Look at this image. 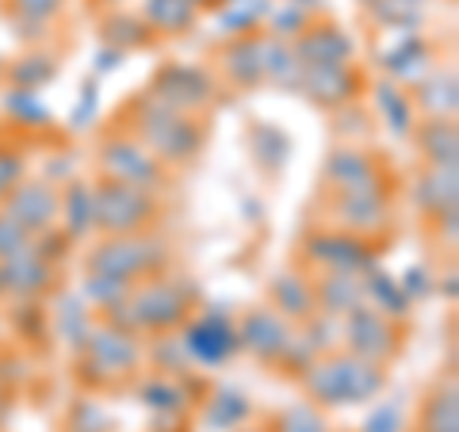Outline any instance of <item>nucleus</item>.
I'll return each mask as SVG.
<instances>
[{
  "label": "nucleus",
  "mask_w": 459,
  "mask_h": 432,
  "mask_svg": "<svg viewBox=\"0 0 459 432\" xmlns=\"http://www.w3.org/2000/svg\"><path fill=\"white\" fill-rule=\"evenodd\" d=\"M92 219L111 234H134L153 219V203L142 188L111 180L92 195Z\"/></svg>",
  "instance_id": "obj_1"
},
{
  "label": "nucleus",
  "mask_w": 459,
  "mask_h": 432,
  "mask_svg": "<svg viewBox=\"0 0 459 432\" xmlns=\"http://www.w3.org/2000/svg\"><path fill=\"white\" fill-rule=\"evenodd\" d=\"M104 168L111 180L119 184H131V188H157V180H161V165H157V157L142 146L134 138H123V142H111L104 150Z\"/></svg>",
  "instance_id": "obj_4"
},
{
  "label": "nucleus",
  "mask_w": 459,
  "mask_h": 432,
  "mask_svg": "<svg viewBox=\"0 0 459 432\" xmlns=\"http://www.w3.org/2000/svg\"><path fill=\"white\" fill-rule=\"evenodd\" d=\"M142 16H146V23L157 27V31L177 35V31H184V27L195 23L199 4H195V0H146Z\"/></svg>",
  "instance_id": "obj_9"
},
{
  "label": "nucleus",
  "mask_w": 459,
  "mask_h": 432,
  "mask_svg": "<svg viewBox=\"0 0 459 432\" xmlns=\"http://www.w3.org/2000/svg\"><path fill=\"white\" fill-rule=\"evenodd\" d=\"M246 341L253 344V349H261V352H280V349H287V329H283V322L280 318H272L268 310H261V314H253V318L246 322Z\"/></svg>",
  "instance_id": "obj_13"
},
{
  "label": "nucleus",
  "mask_w": 459,
  "mask_h": 432,
  "mask_svg": "<svg viewBox=\"0 0 459 432\" xmlns=\"http://www.w3.org/2000/svg\"><path fill=\"white\" fill-rule=\"evenodd\" d=\"M276 302H280L283 314H291V318H307V314L314 310V287L291 276V283L287 280L276 283Z\"/></svg>",
  "instance_id": "obj_14"
},
{
  "label": "nucleus",
  "mask_w": 459,
  "mask_h": 432,
  "mask_svg": "<svg viewBox=\"0 0 459 432\" xmlns=\"http://www.w3.org/2000/svg\"><path fill=\"white\" fill-rule=\"evenodd\" d=\"M349 344L356 349L360 359H371V364H379L394 352V341H391V325H386L379 314L371 310H356L349 318Z\"/></svg>",
  "instance_id": "obj_7"
},
{
  "label": "nucleus",
  "mask_w": 459,
  "mask_h": 432,
  "mask_svg": "<svg viewBox=\"0 0 459 432\" xmlns=\"http://www.w3.org/2000/svg\"><path fill=\"white\" fill-rule=\"evenodd\" d=\"M402 4H421V0H402Z\"/></svg>",
  "instance_id": "obj_16"
},
{
  "label": "nucleus",
  "mask_w": 459,
  "mask_h": 432,
  "mask_svg": "<svg viewBox=\"0 0 459 432\" xmlns=\"http://www.w3.org/2000/svg\"><path fill=\"white\" fill-rule=\"evenodd\" d=\"M100 4H115V0H100Z\"/></svg>",
  "instance_id": "obj_17"
},
{
  "label": "nucleus",
  "mask_w": 459,
  "mask_h": 432,
  "mask_svg": "<svg viewBox=\"0 0 459 432\" xmlns=\"http://www.w3.org/2000/svg\"><path fill=\"white\" fill-rule=\"evenodd\" d=\"M421 146L433 165H455V126L448 119H429L421 131Z\"/></svg>",
  "instance_id": "obj_12"
},
{
  "label": "nucleus",
  "mask_w": 459,
  "mask_h": 432,
  "mask_svg": "<svg viewBox=\"0 0 459 432\" xmlns=\"http://www.w3.org/2000/svg\"><path fill=\"white\" fill-rule=\"evenodd\" d=\"M314 298H322L325 310H349V314L360 310V287H356V280L349 272H329V276L318 283Z\"/></svg>",
  "instance_id": "obj_11"
},
{
  "label": "nucleus",
  "mask_w": 459,
  "mask_h": 432,
  "mask_svg": "<svg viewBox=\"0 0 459 432\" xmlns=\"http://www.w3.org/2000/svg\"><path fill=\"white\" fill-rule=\"evenodd\" d=\"M379 386V371L371 359H325V364H314L310 376V391L325 398V402H356L371 394Z\"/></svg>",
  "instance_id": "obj_2"
},
{
  "label": "nucleus",
  "mask_w": 459,
  "mask_h": 432,
  "mask_svg": "<svg viewBox=\"0 0 459 432\" xmlns=\"http://www.w3.org/2000/svg\"><path fill=\"white\" fill-rule=\"evenodd\" d=\"M195 4H199V0H195Z\"/></svg>",
  "instance_id": "obj_18"
},
{
  "label": "nucleus",
  "mask_w": 459,
  "mask_h": 432,
  "mask_svg": "<svg viewBox=\"0 0 459 432\" xmlns=\"http://www.w3.org/2000/svg\"><path fill=\"white\" fill-rule=\"evenodd\" d=\"M153 264L157 261H153L150 241H108L104 249L92 256V268L100 276L123 280V283H134L138 276H146Z\"/></svg>",
  "instance_id": "obj_5"
},
{
  "label": "nucleus",
  "mask_w": 459,
  "mask_h": 432,
  "mask_svg": "<svg viewBox=\"0 0 459 432\" xmlns=\"http://www.w3.org/2000/svg\"><path fill=\"white\" fill-rule=\"evenodd\" d=\"M188 349H192L199 359L214 364V359H222L226 352H234V329H226V325H219V322H199V325H192Z\"/></svg>",
  "instance_id": "obj_10"
},
{
  "label": "nucleus",
  "mask_w": 459,
  "mask_h": 432,
  "mask_svg": "<svg viewBox=\"0 0 459 432\" xmlns=\"http://www.w3.org/2000/svg\"><path fill=\"white\" fill-rule=\"evenodd\" d=\"M62 8H65V0H12V12L31 23H50Z\"/></svg>",
  "instance_id": "obj_15"
},
{
  "label": "nucleus",
  "mask_w": 459,
  "mask_h": 432,
  "mask_svg": "<svg viewBox=\"0 0 459 432\" xmlns=\"http://www.w3.org/2000/svg\"><path fill=\"white\" fill-rule=\"evenodd\" d=\"M150 123L153 126L146 131V138H150L157 161L180 165V161H192V157L199 153V142H204V138H199V126L192 119H180L172 108H161Z\"/></svg>",
  "instance_id": "obj_3"
},
{
  "label": "nucleus",
  "mask_w": 459,
  "mask_h": 432,
  "mask_svg": "<svg viewBox=\"0 0 459 432\" xmlns=\"http://www.w3.org/2000/svg\"><path fill=\"white\" fill-rule=\"evenodd\" d=\"M54 211H57V199H54V192L47 188V184H27V188H20L16 195H12L8 219L16 226H23V229H39V226H47L54 219Z\"/></svg>",
  "instance_id": "obj_8"
},
{
  "label": "nucleus",
  "mask_w": 459,
  "mask_h": 432,
  "mask_svg": "<svg viewBox=\"0 0 459 432\" xmlns=\"http://www.w3.org/2000/svg\"><path fill=\"white\" fill-rule=\"evenodd\" d=\"M188 302H184L169 283H146L142 291L131 295V314H134V325H146V329H169L184 318Z\"/></svg>",
  "instance_id": "obj_6"
}]
</instances>
